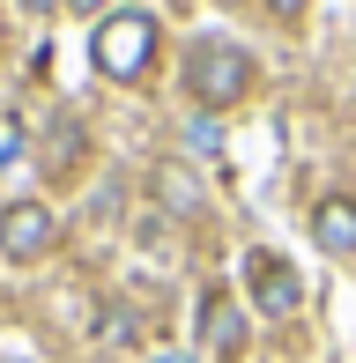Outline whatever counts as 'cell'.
I'll return each instance as SVG.
<instances>
[{
    "label": "cell",
    "instance_id": "10",
    "mask_svg": "<svg viewBox=\"0 0 356 363\" xmlns=\"http://www.w3.org/2000/svg\"><path fill=\"white\" fill-rule=\"evenodd\" d=\"M8 156H23V126H15V119H0V163H8Z\"/></svg>",
    "mask_w": 356,
    "mask_h": 363
},
{
    "label": "cell",
    "instance_id": "6",
    "mask_svg": "<svg viewBox=\"0 0 356 363\" xmlns=\"http://www.w3.org/2000/svg\"><path fill=\"white\" fill-rule=\"evenodd\" d=\"M312 238L327 259H356V193H327L312 208Z\"/></svg>",
    "mask_w": 356,
    "mask_h": 363
},
{
    "label": "cell",
    "instance_id": "7",
    "mask_svg": "<svg viewBox=\"0 0 356 363\" xmlns=\"http://www.w3.org/2000/svg\"><path fill=\"white\" fill-rule=\"evenodd\" d=\"M156 201H164L171 216H193V208H201V178H193L186 163H156Z\"/></svg>",
    "mask_w": 356,
    "mask_h": 363
},
{
    "label": "cell",
    "instance_id": "5",
    "mask_svg": "<svg viewBox=\"0 0 356 363\" xmlns=\"http://www.w3.org/2000/svg\"><path fill=\"white\" fill-rule=\"evenodd\" d=\"M201 349L223 356V363L245 349V311L230 304V289H208V296H201Z\"/></svg>",
    "mask_w": 356,
    "mask_h": 363
},
{
    "label": "cell",
    "instance_id": "9",
    "mask_svg": "<svg viewBox=\"0 0 356 363\" xmlns=\"http://www.w3.org/2000/svg\"><path fill=\"white\" fill-rule=\"evenodd\" d=\"M104 341L126 349V341H134V311H104Z\"/></svg>",
    "mask_w": 356,
    "mask_h": 363
},
{
    "label": "cell",
    "instance_id": "11",
    "mask_svg": "<svg viewBox=\"0 0 356 363\" xmlns=\"http://www.w3.org/2000/svg\"><path fill=\"white\" fill-rule=\"evenodd\" d=\"M267 8H274V15H289V23H297V15L312 8V0H267Z\"/></svg>",
    "mask_w": 356,
    "mask_h": 363
},
{
    "label": "cell",
    "instance_id": "14",
    "mask_svg": "<svg viewBox=\"0 0 356 363\" xmlns=\"http://www.w3.org/2000/svg\"><path fill=\"white\" fill-rule=\"evenodd\" d=\"M149 363H193V356H149Z\"/></svg>",
    "mask_w": 356,
    "mask_h": 363
},
{
    "label": "cell",
    "instance_id": "2",
    "mask_svg": "<svg viewBox=\"0 0 356 363\" xmlns=\"http://www.w3.org/2000/svg\"><path fill=\"white\" fill-rule=\"evenodd\" d=\"M186 89H193L201 111H230L238 96L252 89V52H238V45H223V38H201L186 52Z\"/></svg>",
    "mask_w": 356,
    "mask_h": 363
},
{
    "label": "cell",
    "instance_id": "12",
    "mask_svg": "<svg viewBox=\"0 0 356 363\" xmlns=\"http://www.w3.org/2000/svg\"><path fill=\"white\" fill-rule=\"evenodd\" d=\"M23 8H30V15H52V8H67V0H23Z\"/></svg>",
    "mask_w": 356,
    "mask_h": 363
},
{
    "label": "cell",
    "instance_id": "1",
    "mask_svg": "<svg viewBox=\"0 0 356 363\" xmlns=\"http://www.w3.org/2000/svg\"><path fill=\"white\" fill-rule=\"evenodd\" d=\"M89 60L104 82H141L156 60V15L149 8H111L96 15V38H89Z\"/></svg>",
    "mask_w": 356,
    "mask_h": 363
},
{
    "label": "cell",
    "instance_id": "15",
    "mask_svg": "<svg viewBox=\"0 0 356 363\" xmlns=\"http://www.w3.org/2000/svg\"><path fill=\"white\" fill-rule=\"evenodd\" d=\"M0 216H8V208H0Z\"/></svg>",
    "mask_w": 356,
    "mask_h": 363
},
{
    "label": "cell",
    "instance_id": "4",
    "mask_svg": "<svg viewBox=\"0 0 356 363\" xmlns=\"http://www.w3.org/2000/svg\"><path fill=\"white\" fill-rule=\"evenodd\" d=\"M245 282H252V304L274 311V319H289L304 304V282H297V267L282 252H245Z\"/></svg>",
    "mask_w": 356,
    "mask_h": 363
},
{
    "label": "cell",
    "instance_id": "8",
    "mask_svg": "<svg viewBox=\"0 0 356 363\" xmlns=\"http://www.w3.org/2000/svg\"><path fill=\"white\" fill-rule=\"evenodd\" d=\"M74 156H82V134H74V119H60L52 134H45V171H67Z\"/></svg>",
    "mask_w": 356,
    "mask_h": 363
},
{
    "label": "cell",
    "instance_id": "3",
    "mask_svg": "<svg viewBox=\"0 0 356 363\" xmlns=\"http://www.w3.org/2000/svg\"><path fill=\"white\" fill-rule=\"evenodd\" d=\"M60 238L52 208L45 201H8V216H0V259H15V267H30V259H45Z\"/></svg>",
    "mask_w": 356,
    "mask_h": 363
},
{
    "label": "cell",
    "instance_id": "13",
    "mask_svg": "<svg viewBox=\"0 0 356 363\" xmlns=\"http://www.w3.org/2000/svg\"><path fill=\"white\" fill-rule=\"evenodd\" d=\"M67 8H74V15H104V0H67Z\"/></svg>",
    "mask_w": 356,
    "mask_h": 363
}]
</instances>
